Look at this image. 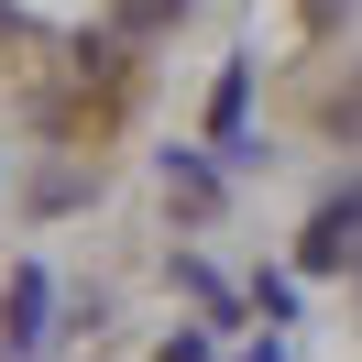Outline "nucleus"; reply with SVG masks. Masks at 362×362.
Here are the masks:
<instances>
[{"label":"nucleus","instance_id":"1","mask_svg":"<svg viewBox=\"0 0 362 362\" xmlns=\"http://www.w3.org/2000/svg\"><path fill=\"white\" fill-rule=\"evenodd\" d=\"M340 252H351V209H318V230H308V264H318V274H329V264H340Z\"/></svg>","mask_w":362,"mask_h":362},{"label":"nucleus","instance_id":"2","mask_svg":"<svg viewBox=\"0 0 362 362\" xmlns=\"http://www.w3.org/2000/svg\"><path fill=\"white\" fill-rule=\"evenodd\" d=\"M176 11H187V0H121V33H165Z\"/></svg>","mask_w":362,"mask_h":362},{"label":"nucleus","instance_id":"3","mask_svg":"<svg viewBox=\"0 0 362 362\" xmlns=\"http://www.w3.org/2000/svg\"><path fill=\"white\" fill-rule=\"evenodd\" d=\"M340 121H362V77H351V88H340Z\"/></svg>","mask_w":362,"mask_h":362}]
</instances>
